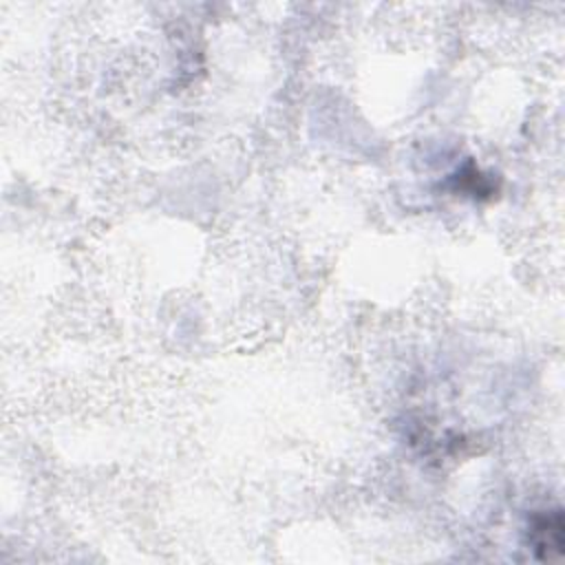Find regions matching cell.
Returning <instances> with one entry per match:
<instances>
[{
  "label": "cell",
  "mask_w": 565,
  "mask_h": 565,
  "mask_svg": "<svg viewBox=\"0 0 565 565\" xmlns=\"http://www.w3.org/2000/svg\"><path fill=\"white\" fill-rule=\"evenodd\" d=\"M527 543L539 561H556L565 545V521L561 508L534 512L527 527Z\"/></svg>",
  "instance_id": "obj_1"
}]
</instances>
